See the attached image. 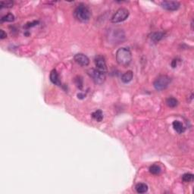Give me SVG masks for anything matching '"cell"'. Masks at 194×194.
I'll use <instances>...</instances> for the list:
<instances>
[{
  "mask_svg": "<svg viewBox=\"0 0 194 194\" xmlns=\"http://www.w3.org/2000/svg\"><path fill=\"white\" fill-rule=\"evenodd\" d=\"M164 36H165V34L162 32H155L153 33V34H152L150 38H151V40L153 42H154V43H158V42H159L163 38Z\"/></svg>",
  "mask_w": 194,
  "mask_h": 194,
  "instance_id": "obj_14",
  "label": "cell"
},
{
  "mask_svg": "<svg viewBox=\"0 0 194 194\" xmlns=\"http://www.w3.org/2000/svg\"><path fill=\"white\" fill-rule=\"evenodd\" d=\"M166 104L170 108H175L178 105V101L174 97H169L166 99Z\"/></svg>",
  "mask_w": 194,
  "mask_h": 194,
  "instance_id": "obj_15",
  "label": "cell"
},
{
  "mask_svg": "<svg viewBox=\"0 0 194 194\" xmlns=\"http://www.w3.org/2000/svg\"><path fill=\"white\" fill-rule=\"evenodd\" d=\"M14 5V2L12 1H6V2H0V6L1 8H11Z\"/></svg>",
  "mask_w": 194,
  "mask_h": 194,
  "instance_id": "obj_20",
  "label": "cell"
},
{
  "mask_svg": "<svg viewBox=\"0 0 194 194\" xmlns=\"http://www.w3.org/2000/svg\"><path fill=\"white\" fill-rule=\"evenodd\" d=\"M95 65L96 67V69H98L99 71H102L104 73H106L107 71V67L106 63H105V58L102 56H95Z\"/></svg>",
  "mask_w": 194,
  "mask_h": 194,
  "instance_id": "obj_8",
  "label": "cell"
},
{
  "mask_svg": "<svg viewBox=\"0 0 194 194\" xmlns=\"http://www.w3.org/2000/svg\"><path fill=\"white\" fill-rule=\"evenodd\" d=\"M161 171H162V169H161L160 166L158 165H153L150 167V172L151 174H155V175L160 174Z\"/></svg>",
  "mask_w": 194,
  "mask_h": 194,
  "instance_id": "obj_17",
  "label": "cell"
},
{
  "mask_svg": "<svg viewBox=\"0 0 194 194\" xmlns=\"http://www.w3.org/2000/svg\"><path fill=\"white\" fill-rule=\"evenodd\" d=\"M171 83V78L167 75H161L156 79L153 83L155 89L158 91L166 89Z\"/></svg>",
  "mask_w": 194,
  "mask_h": 194,
  "instance_id": "obj_4",
  "label": "cell"
},
{
  "mask_svg": "<svg viewBox=\"0 0 194 194\" xmlns=\"http://www.w3.org/2000/svg\"><path fill=\"white\" fill-rule=\"evenodd\" d=\"M135 189L138 193H145L148 191V186L146 183H139L136 185Z\"/></svg>",
  "mask_w": 194,
  "mask_h": 194,
  "instance_id": "obj_13",
  "label": "cell"
},
{
  "mask_svg": "<svg viewBox=\"0 0 194 194\" xmlns=\"http://www.w3.org/2000/svg\"><path fill=\"white\" fill-rule=\"evenodd\" d=\"M161 6L165 10L170 11H177L180 6V4L177 1H163L161 2Z\"/></svg>",
  "mask_w": 194,
  "mask_h": 194,
  "instance_id": "obj_7",
  "label": "cell"
},
{
  "mask_svg": "<svg viewBox=\"0 0 194 194\" xmlns=\"http://www.w3.org/2000/svg\"><path fill=\"white\" fill-rule=\"evenodd\" d=\"M125 39V34L122 30H113L109 34V40L113 43H120Z\"/></svg>",
  "mask_w": 194,
  "mask_h": 194,
  "instance_id": "obj_6",
  "label": "cell"
},
{
  "mask_svg": "<svg viewBox=\"0 0 194 194\" xmlns=\"http://www.w3.org/2000/svg\"><path fill=\"white\" fill-rule=\"evenodd\" d=\"M182 180L185 183H189L193 180V174L191 173H186L182 176Z\"/></svg>",
  "mask_w": 194,
  "mask_h": 194,
  "instance_id": "obj_18",
  "label": "cell"
},
{
  "mask_svg": "<svg viewBox=\"0 0 194 194\" xmlns=\"http://www.w3.org/2000/svg\"><path fill=\"white\" fill-rule=\"evenodd\" d=\"M74 16L80 21L86 22L90 18L91 11L87 6L80 4L74 10Z\"/></svg>",
  "mask_w": 194,
  "mask_h": 194,
  "instance_id": "obj_2",
  "label": "cell"
},
{
  "mask_svg": "<svg viewBox=\"0 0 194 194\" xmlns=\"http://www.w3.org/2000/svg\"><path fill=\"white\" fill-rule=\"evenodd\" d=\"M172 126L174 131L177 133H178V134H183L185 131V130H186L183 124L180 121H174L172 124Z\"/></svg>",
  "mask_w": 194,
  "mask_h": 194,
  "instance_id": "obj_11",
  "label": "cell"
},
{
  "mask_svg": "<svg viewBox=\"0 0 194 194\" xmlns=\"http://www.w3.org/2000/svg\"><path fill=\"white\" fill-rule=\"evenodd\" d=\"M15 20V16L14 15L11 13H8L6 15L3 16L1 18V21L2 22H12Z\"/></svg>",
  "mask_w": 194,
  "mask_h": 194,
  "instance_id": "obj_19",
  "label": "cell"
},
{
  "mask_svg": "<svg viewBox=\"0 0 194 194\" xmlns=\"http://www.w3.org/2000/svg\"><path fill=\"white\" fill-rule=\"evenodd\" d=\"M92 118H94L98 122L102 121V120L103 119V114H102V112L99 109L96 110V111H95L94 112L92 113Z\"/></svg>",
  "mask_w": 194,
  "mask_h": 194,
  "instance_id": "obj_16",
  "label": "cell"
},
{
  "mask_svg": "<svg viewBox=\"0 0 194 194\" xmlns=\"http://www.w3.org/2000/svg\"><path fill=\"white\" fill-rule=\"evenodd\" d=\"M87 74L96 84H102L105 80V73L96 68H91L87 71Z\"/></svg>",
  "mask_w": 194,
  "mask_h": 194,
  "instance_id": "obj_3",
  "label": "cell"
},
{
  "mask_svg": "<svg viewBox=\"0 0 194 194\" xmlns=\"http://www.w3.org/2000/svg\"><path fill=\"white\" fill-rule=\"evenodd\" d=\"M6 37H7L6 33H5L3 30H1V31H0V38H1V40H3V39L6 38Z\"/></svg>",
  "mask_w": 194,
  "mask_h": 194,
  "instance_id": "obj_22",
  "label": "cell"
},
{
  "mask_svg": "<svg viewBox=\"0 0 194 194\" xmlns=\"http://www.w3.org/2000/svg\"><path fill=\"white\" fill-rule=\"evenodd\" d=\"M171 66H172L173 68L177 67V60H176V59H174V60L172 61V62H171Z\"/></svg>",
  "mask_w": 194,
  "mask_h": 194,
  "instance_id": "obj_23",
  "label": "cell"
},
{
  "mask_svg": "<svg viewBox=\"0 0 194 194\" xmlns=\"http://www.w3.org/2000/svg\"><path fill=\"white\" fill-rule=\"evenodd\" d=\"M116 61L121 66L127 67L132 61V54L128 48L122 47L118 49L116 53Z\"/></svg>",
  "mask_w": 194,
  "mask_h": 194,
  "instance_id": "obj_1",
  "label": "cell"
},
{
  "mask_svg": "<svg viewBox=\"0 0 194 194\" xmlns=\"http://www.w3.org/2000/svg\"><path fill=\"white\" fill-rule=\"evenodd\" d=\"M76 84H77V87L82 89V87H83V80L80 77H78V79H76Z\"/></svg>",
  "mask_w": 194,
  "mask_h": 194,
  "instance_id": "obj_21",
  "label": "cell"
},
{
  "mask_svg": "<svg viewBox=\"0 0 194 194\" xmlns=\"http://www.w3.org/2000/svg\"><path fill=\"white\" fill-rule=\"evenodd\" d=\"M50 81H51L53 84L56 85V86H62V82H61L59 74H58L57 71H56V69H53V71L50 72Z\"/></svg>",
  "mask_w": 194,
  "mask_h": 194,
  "instance_id": "obj_10",
  "label": "cell"
},
{
  "mask_svg": "<svg viewBox=\"0 0 194 194\" xmlns=\"http://www.w3.org/2000/svg\"><path fill=\"white\" fill-rule=\"evenodd\" d=\"M74 61L77 62V64H79L80 65L83 67H86L87 65H89V59L86 55L82 54V53H77L74 56Z\"/></svg>",
  "mask_w": 194,
  "mask_h": 194,
  "instance_id": "obj_9",
  "label": "cell"
},
{
  "mask_svg": "<svg viewBox=\"0 0 194 194\" xmlns=\"http://www.w3.org/2000/svg\"><path fill=\"white\" fill-rule=\"evenodd\" d=\"M134 74L131 71H128L121 76V81L124 83H128L132 80Z\"/></svg>",
  "mask_w": 194,
  "mask_h": 194,
  "instance_id": "obj_12",
  "label": "cell"
},
{
  "mask_svg": "<svg viewBox=\"0 0 194 194\" xmlns=\"http://www.w3.org/2000/svg\"><path fill=\"white\" fill-rule=\"evenodd\" d=\"M77 97H78V99H83V98H84L85 97V95L84 94H83V93H81V92H80V93H79V94H77Z\"/></svg>",
  "mask_w": 194,
  "mask_h": 194,
  "instance_id": "obj_24",
  "label": "cell"
},
{
  "mask_svg": "<svg viewBox=\"0 0 194 194\" xmlns=\"http://www.w3.org/2000/svg\"><path fill=\"white\" fill-rule=\"evenodd\" d=\"M129 15L130 12L127 8H120L113 15V16L111 18V21L114 24L123 22L128 19V18L129 17Z\"/></svg>",
  "mask_w": 194,
  "mask_h": 194,
  "instance_id": "obj_5",
  "label": "cell"
}]
</instances>
